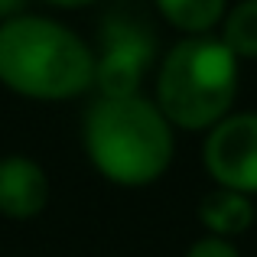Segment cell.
<instances>
[{"label":"cell","mask_w":257,"mask_h":257,"mask_svg":"<svg viewBox=\"0 0 257 257\" xmlns=\"http://www.w3.org/2000/svg\"><path fill=\"white\" fill-rule=\"evenodd\" d=\"M163 20L186 36H208L225 20L228 0H153Z\"/></svg>","instance_id":"obj_8"},{"label":"cell","mask_w":257,"mask_h":257,"mask_svg":"<svg viewBox=\"0 0 257 257\" xmlns=\"http://www.w3.org/2000/svg\"><path fill=\"white\" fill-rule=\"evenodd\" d=\"M0 85L36 101H65L94 85V52L49 17L0 23Z\"/></svg>","instance_id":"obj_1"},{"label":"cell","mask_w":257,"mask_h":257,"mask_svg":"<svg viewBox=\"0 0 257 257\" xmlns=\"http://www.w3.org/2000/svg\"><path fill=\"white\" fill-rule=\"evenodd\" d=\"M150 65L153 36L147 26L127 17H107L101 30V52L94 56V85L101 88V98L137 94Z\"/></svg>","instance_id":"obj_4"},{"label":"cell","mask_w":257,"mask_h":257,"mask_svg":"<svg viewBox=\"0 0 257 257\" xmlns=\"http://www.w3.org/2000/svg\"><path fill=\"white\" fill-rule=\"evenodd\" d=\"M186 257H241V254H238V247H234L228 238H215V234H208V238L195 241V244L186 251Z\"/></svg>","instance_id":"obj_10"},{"label":"cell","mask_w":257,"mask_h":257,"mask_svg":"<svg viewBox=\"0 0 257 257\" xmlns=\"http://www.w3.org/2000/svg\"><path fill=\"white\" fill-rule=\"evenodd\" d=\"M221 43L238 59H257V0H241L225 13Z\"/></svg>","instance_id":"obj_9"},{"label":"cell","mask_w":257,"mask_h":257,"mask_svg":"<svg viewBox=\"0 0 257 257\" xmlns=\"http://www.w3.org/2000/svg\"><path fill=\"white\" fill-rule=\"evenodd\" d=\"M202 160L218 186L257 195V114H228L218 120L205 137Z\"/></svg>","instance_id":"obj_5"},{"label":"cell","mask_w":257,"mask_h":257,"mask_svg":"<svg viewBox=\"0 0 257 257\" xmlns=\"http://www.w3.org/2000/svg\"><path fill=\"white\" fill-rule=\"evenodd\" d=\"M23 7L26 0H0V20H13V17H23Z\"/></svg>","instance_id":"obj_11"},{"label":"cell","mask_w":257,"mask_h":257,"mask_svg":"<svg viewBox=\"0 0 257 257\" xmlns=\"http://www.w3.org/2000/svg\"><path fill=\"white\" fill-rule=\"evenodd\" d=\"M85 150L104 179L131 189L150 186L173 163V124L140 94L98 98L85 117Z\"/></svg>","instance_id":"obj_2"},{"label":"cell","mask_w":257,"mask_h":257,"mask_svg":"<svg viewBox=\"0 0 257 257\" xmlns=\"http://www.w3.org/2000/svg\"><path fill=\"white\" fill-rule=\"evenodd\" d=\"M241 59L215 36H186L160 62L157 107L173 127L212 131L238 98Z\"/></svg>","instance_id":"obj_3"},{"label":"cell","mask_w":257,"mask_h":257,"mask_svg":"<svg viewBox=\"0 0 257 257\" xmlns=\"http://www.w3.org/2000/svg\"><path fill=\"white\" fill-rule=\"evenodd\" d=\"M49 202V176L30 157H0V215L13 221H30Z\"/></svg>","instance_id":"obj_6"},{"label":"cell","mask_w":257,"mask_h":257,"mask_svg":"<svg viewBox=\"0 0 257 257\" xmlns=\"http://www.w3.org/2000/svg\"><path fill=\"white\" fill-rule=\"evenodd\" d=\"M199 221L208 234L215 238H238L244 234L247 228L254 225V202L251 195L244 192H234V189H212V192L202 195L199 202Z\"/></svg>","instance_id":"obj_7"},{"label":"cell","mask_w":257,"mask_h":257,"mask_svg":"<svg viewBox=\"0 0 257 257\" xmlns=\"http://www.w3.org/2000/svg\"><path fill=\"white\" fill-rule=\"evenodd\" d=\"M46 4L62 7V10H75V7H88V4H94V0H46Z\"/></svg>","instance_id":"obj_12"}]
</instances>
